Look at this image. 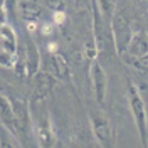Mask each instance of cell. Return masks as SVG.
Listing matches in <instances>:
<instances>
[{
  "mask_svg": "<svg viewBox=\"0 0 148 148\" xmlns=\"http://www.w3.org/2000/svg\"><path fill=\"white\" fill-rule=\"evenodd\" d=\"M126 101H128V108H130V113H131V118H133V123H135L136 131H138L140 143H141V147H148L147 103L143 99L138 86L135 83H131V81H128V88H126Z\"/></svg>",
  "mask_w": 148,
  "mask_h": 148,
  "instance_id": "1",
  "label": "cell"
},
{
  "mask_svg": "<svg viewBox=\"0 0 148 148\" xmlns=\"http://www.w3.org/2000/svg\"><path fill=\"white\" fill-rule=\"evenodd\" d=\"M92 7V32H94V44L98 47V54L101 52L108 59H113L116 54V47L111 34V24L103 17L98 10L96 0H91Z\"/></svg>",
  "mask_w": 148,
  "mask_h": 148,
  "instance_id": "2",
  "label": "cell"
},
{
  "mask_svg": "<svg viewBox=\"0 0 148 148\" xmlns=\"http://www.w3.org/2000/svg\"><path fill=\"white\" fill-rule=\"evenodd\" d=\"M12 108H14V116L17 123V140L20 147H25L32 140V113L29 103L18 98H10Z\"/></svg>",
  "mask_w": 148,
  "mask_h": 148,
  "instance_id": "3",
  "label": "cell"
},
{
  "mask_svg": "<svg viewBox=\"0 0 148 148\" xmlns=\"http://www.w3.org/2000/svg\"><path fill=\"white\" fill-rule=\"evenodd\" d=\"M92 136L96 138L99 147H114L116 145V130L111 123L110 116L103 111L89 113Z\"/></svg>",
  "mask_w": 148,
  "mask_h": 148,
  "instance_id": "4",
  "label": "cell"
},
{
  "mask_svg": "<svg viewBox=\"0 0 148 148\" xmlns=\"http://www.w3.org/2000/svg\"><path fill=\"white\" fill-rule=\"evenodd\" d=\"M57 79L51 73H47L46 69L37 71L29 77V89H30V101L29 104H40L44 103L46 98L51 96V92L54 91Z\"/></svg>",
  "mask_w": 148,
  "mask_h": 148,
  "instance_id": "5",
  "label": "cell"
},
{
  "mask_svg": "<svg viewBox=\"0 0 148 148\" xmlns=\"http://www.w3.org/2000/svg\"><path fill=\"white\" fill-rule=\"evenodd\" d=\"M111 34H113V40H114V47H116V54H123L125 51H126V47L130 44V39L133 36V27H131V24H130L126 17L120 14V12H116L113 18H111Z\"/></svg>",
  "mask_w": 148,
  "mask_h": 148,
  "instance_id": "6",
  "label": "cell"
},
{
  "mask_svg": "<svg viewBox=\"0 0 148 148\" xmlns=\"http://www.w3.org/2000/svg\"><path fill=\"white\" fill-rule=\"evenodd\" d=\"M42 64L47 73H51L57 81H67L71 77V67L69 62L59 51H46L42 57Z\"/></svg>",
  "mask_w": 148,
  "mask_h": 148,
  "instance_id": "7",
  "label": "cell"
},
{
  "mask_svg": "<svg viewBox=\"0 0 148 148\" xmlns=\"http://www.w3.org/2000/svg\"><path fill=\"white\" fill-rule=\"evenodd\" d=\"M91 86L94 101L99 106H104L108 98V74L99 64V61H91Z\"/></svg>",
  "mask_w": 148,
  "mask_h": 148,
  "instance_id": "8",
  "label": "cell"
},
{
  "mask_svg": "<svg viewBox=\"0 0 148 148\" xmlns=\"http://www.w3.org/2000/svg\"><path fill=\"white\" fill-rule=\"evenodd\" d=\"M32 138L40 147H54L56 145V131L49 114L40 116L39 120H34L32 116Z\"/></svg>",
  "mask_w": 148,
  "mask_h": 148,
  "instance_id": "9",
  "label": "cell"
},
{
  "mask_svg": "<svg viewBox=\"0 0 148 148\" xmlns=\"http://www.w3.org/2000/svg\"><path fill=\"white\" fill-rule=\"evenodd\" d=\"M24 56H25V64H27V76L30 77L32 74H36L37 71H40V64H42V56L37 44L32 40V36H29L24 39Z\"/></svg>",
  "mask_w": 148,
  "mask_h": 148,
  "instance_id": "10",
  "label": "cell"
},
{
  "mask_svg": "<svg viewBox=\"0 0 148 148\" xmlns=\"http://www.w3.org/2000/svg\"><path fill=\"white\" fill-rule=\"evenodd\" d=\"M145 54H148V34L145 29H140L138 32H133L126 51L121 56L123 57H140Z\"/></svg>",
  "mask_w": 148,
  "mask_h": 148,
  "instance_id": "11",
  "label": "cell"
},
{
  "mask_svg": "<svg viewBox=\"0 0 148 148\" xmlns=\"http://www.w3.org/2000/svg\"><path fill=\"white\" fill-rule=\"evenodd\" d=\"M0 123L17 138V123L14 116V108H12L10 98H7L5 94H0Z\"/></svg>",
  "mask_w": 148,
  "mask_h": 148,
  "instance_id": "12",
  "label": "cell"
},
{
  "mask_svg": "<svg viewBox=\"0 0 148 148\" xmlns=\"http://www.w3.org/2000/svg\"><path fill=\"white\" fill-rule=\"evenodd\" d=\"M17 12L24 20H40L44 15V7L37 0H18Z\"/></svg>",
  "mask_w": 148,
  "mask_h": 148,
  "instance_id": "13",
  "label": "cell"
},
{
  "mask_svg": "<svg viewBox=\"0 0 148 148\" xmlns=\"http://www.w3.org/2000/svg\"><path fill=\"white\" fill-rule=\"evenodd\" d=\"M0 44H2V49L7 52H17L18 36L14 25H10L7 22L0 24Z\"/></svg>",
  "mask_w": 148,
  "mask_h": 148,
  "instance_id": "14",
  "label": "cell"
},
{
  "mask_svg": "<svg viewBox=\"0 0 148 148\" xmlns=\"http://www.w3.org/2000/svg\"><path fill=\"white\" fill-rule=\"evenodd\" d=\"M98 10L108 22H111L113 15L116 14V0H96Z\"/></svg>",
  "mask_w": 148,
  "mask_h": 148,
  "instance_id": "15",
  "label": "cell"
},
{
  "mask_svg": "<svg viewBox=\"0 0 148 148\" xmlns=\"http://www.w3.org/2000/svg\"><path fill=\"white\" fill-rule=\"evenodd\" d=\"M131 67H135L138 73H141L143 76L148 77V54L140 56V57H123Z\"/></svg>",
  "mask_w": 148,
  "mask_h": 148,
  "instance_id": "16",
  "label": "cell"
},
{
  "mask_svg": "<svg viewBox=\"0 0 148 148\" xmlns=\"http://www.w3.org/2000/svg\"><path fill=\"white\" fill-rule=\"evenodd\" d=\"M0 147H20L18 140L0 123Z\"/></svg>",
  "mask_w": 148,
  "mask_h": 148,
  "instance_id": "17",
  "label": "cell"
},
{
  "mask_svg": "<svg viewBox=\"0 0 148 148\" xmlns=\"http://www.w3.org/2000/svg\"><path fill=\"white\" fill-rule=\"evenodd\" d=\"M17 61V52H7V51H0V66L5 69H14Z\"/></svg>",
  "mask_w": 148,
  "mask_h": 148,
  "instance_id": "18",
  "label": "cell"
},
{
  "mask_svg": "<svg viewBox=\"0 0 148 148\" xmlns=\"http://www.w3.org/2000/svg\"><path fill=\"white\" fill-rule=\"evenodd\" d=\"M56 29H57V25H56L52 20L51 22H40L39 24V34L44 37V39H52L56 34Z\"/></svg>",
  "mask_w": 148,
  "mask_h": 148,
  "instance_id": "19",
  "label": "cell"
},
{
  "mask_svg": "<svg viewBox=\"0 0 148 148\" xmlns=\"http://www.w3.org/2000/svg\"><path fill=\"white\" fill-rule=\"evenodd\" d=\"M84 54H86V57H88L89 61H94V59L98 57V47L94 44V39H92V40H88V42L84 44Z\"/></svg>",
  "mask_w": 148,
  "mask_h": 148,
  "instance_id": "20",
  "label": "cell"
},
{
  "mask_svg": "<svg viewBox=\"0 0 148 148\" xmlns=\"http://www.w3.org/2000/svg\"><path fill=\"white\" fill-rule=\"evenodd\" d=\"M51 20L54 22L57 27H62L66 22H67V14H66L64 10H56V12H52V15H51Z\"/></svg>",
  "mask_w": 148,
  "mask_h": 148,
  "instance_id": "21",
  "label": "cell"
},
{
  "mask_svg": "<svg viewBox=\"0 0 148 148\" xmlns=\"http://www.w3.org/2000/svg\"><path fill=\"white\" fill-rule=\"evenodd\" d=\"M46 7L51 10V12H56V10H64L66 0H46Z\"/></svg>",
  "mask_w": 148,
  "mask_h": 148,
  "instance_id": "22",
  "label": "cell"
},
{
  "mask_svg": "<svg viewBox=\"0 0 148 148\" xmlns=\"http://www.w3.org/2000/svg\"><path fill=\"white\" fill-rule=\"evenodd\" d=\"M89 0H74V5H76V9H79V5H81V9H84L86 5L84 3H88Z\"/></svg>",
  "mask_w": 148,
  "mask_h": 148,
  "instance_id": "23",
  "label": "cell"
},
{
  "mask_svg": "<svg viewBox=\"0 0 148 148\" xmlns=\"http://www.w3.org/2000/svg\"><path fill=\"white\" fill-rule=\"evenodd\" d=\"M147 113H148V108H147Z\"/></svg>",
  "mask_w": 148,
  "mask_h": 148,
  "instance_id": "24",
  "label": "cell"
}]
</instances>
